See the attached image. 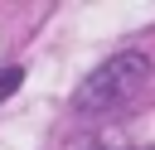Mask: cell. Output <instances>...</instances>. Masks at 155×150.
I'll list each match as a JSON object with an SVG mask.
<instances>
[{"label": "cell", "instance_id": "1", "mask_svg": "<svg viewBox=\"0 0 155 150\" xmlns=\"http://www.w3.org/2000/svg\"><path fill=\"white\" fill-rule=\"evenodd\" d=\"M145 77H150V58L136 53V48H126V53H116V58H107L102 68L87 73V82L78 87L73 106L87 111V116H92V111H116L121 102H131V97L145 87Z\"/></svg>", "mask_w": 155, "mask_h": 150}, {"label": "cell", "instance_id": "2", "mask_svg": "<svg viewBox=\"0 0 155 150\" xmlns=\"http://www.w3.org/2000/svg\"><path fill=\"white\" fill-rule=\"evenodd\" d=\"M19 82H24V73H19V68H0V102H5V97H15V87H19Z\"/></svg>", "mask_w": 155, "mask_h": 150}, {"label": "cell", "instance_id": "3", "mask_svg": "<svg viewBox=\"0 0 155 150\" xmlns=\"http://www.w3.org/2000/svg\"><path fill=\"white\" fill-rule=\"evenodd\" d=\"M140 150H155V145H140Z\"/></svg>", "mask_w": 155, "mask_h": 150}]
</instances>
